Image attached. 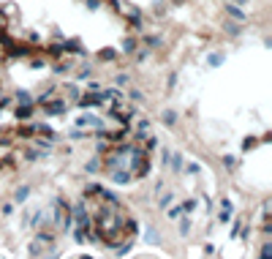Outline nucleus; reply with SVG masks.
Instances as JSON below:
<instances>
[{
    "label": "nucleus",
    "instance_id": "5",
    "mask_svg": "<svg viewBox=\"0 0 272 259\" xmlns=\"http://www.w3.org/2000/svg\"><path fill=\"white\" fill-rule=\"evenodd\" d=\"M180 207H182V213H196L199 210V199H193V197H188V199H180Z\"/></svg>",
    "mask_w": 272,
    "mask_h": 259
},
{
    "label": "nucleus",
    "instance_id": "14",
    "mask_svg": "<svg viewBox=\"0 0 272 259\" xmlns=\"http://www.w3.org/2000/svg\"><path fill=\"white\" fill-rule=\"evenodd\" d=\"M226 33L228 36H242V22H228L226 25Z\"/></svg>",
    "mask_w": 272,
    "mask_h": 259
},
{
    "label": "nucleus",
    "instance_id": "10",
    "mask_svg": "<svg viewBox=\"0 0 272 259\" xmlns=\"http://www.w3.org/2000/svg\"><path fill=\"white\" fill-rule=\"evenodd\" d=\"M30 191H33V186H22V188H16V194H14V202H27V197H30Z\"/></svg>",
    "mask_w": 272,
    "mask_h": 259
},
{
    "label": "nucleus",
    "instance_id": "3",
    "mask_svg": "<svg viewBox=\"0 0 272 259\" xmlns=\"http://www.w3.org/2000/svg\"><path fill=\"white\" fill-rule=\"evenodd\" d=\"M177 120H180V115H177L174 109H163V112H161V123H163V126L172 128V126H177Z\"/></svg>",
    "mask_w": 272,
    "mask_h": 259
},
{
    "label": "nucleus",
    "instance_id": "8",
    "mask_svg": "<svg viewBox=\"0 0 272 259\" xmlns=\"http://www.w3.org/2000/svg\"><path fill=\"white\" fill-rule=\"evenodd\" d=\"M221 164H223V169H228V172H231V169H237V164H239V161H237V155L226 153V155H221Z\"/></svg>",
    "mask_w": 272,
    "mask_h": 259
},
{
    "label": "nucleus",
    "instance_id": "6",
    "mask_svg": "<svg viewBox=\"0 0 272 259\" xmlns=\"http://www.w3.org/2000/svg\"><path fill=\"white\" fill-rule=\"evenodd\" d=\"M182 172H185L188 177H196V175H201V164H199V161H185V164H182Z\"/></svg>",
    "mask_w": 272,
    "mask_h": 259
},
{
    "label": "nucleus",
    "instance_id": "16",
    "mask_svg": "<svg viewBox=\"0 0 272 259\" xmlns=\"http://www.w3.org/2000/svg\"><path fill=\"white\" fill-rule=\"evenodd\" d=\"M128 82H131L128 74H114V85H117V88H125Z\"/></svg>",
    "mask_w": 272,
    "mask_h": 259
},
{
    "label": "nucleus",
    "instance_id": "2",
    "mask_svg": "<svg viewBox=\"0 0 272 259\" xmlns=\"http://www.w3.org/2000/svg\"><path fill=\"white\" fill-rule=\"evenodd\" d=\"M136 50H139V36L134 33V36H125V39L120 41V50L117 52H120V55H134Z\"/></svg>",
    "mask_w": 272,
    "mask_h": 259
},
{
    "label": "nucleus",
    "instance_id": "13",
    "mask_svg": "<svg viewBox=\"0 0 272 259\" xmlns=\"http://www.w3.org/2000/svg\"><path fill=\"white\" fill-rule=\"evenodd\" d=\"M128 99L134 101V104H144V101H147V99H144V93H141L139 88H131V90H128Z\"/></svg>",
    "mask_w": 272,
    "mask_h": 259
},
{
    "label": "nucleus",
    "instance_id": "18",
    "mask_svg": "<svg viewBox=\"0 0 272 259\" xmlns=\"http://www.w3.org/2000/svg\"><path fill=\"white\" fill-rule=\"evenodd\" d=\"M177 79H180V77H177V71H172V74H169V79H166V85H169V90H172V88H174V85H177Z\"/></svg>",
    "mask_w": 272,
    "mask_h": 259
},
{
    "label": "nucleus",
    "instance_id": "4",
    "mask_svg": "<svg viewBox=\"0 0 272 259\" xmlns=\"http://www.w3.org/2000/svg\"><path fill=\"white\" fill-rule=\"evenodd\" d=\"M101 169H103V161L98 158V155H92V158L85 164V172H87V175H98Z\"/></svg>",
    "mask_w": 272,
    "mask_h": 259
},
{
    "label": "nucleus",
    "instance_id": "1",
    "mask_svg": "<svg viewBox=\"0 0 272 259\" xmlns=\"http://www.w3.org/2000/svg\"><path fill=\"white\" fill-rule=\"evenodd\" d=\"M109 183H112V186H131V183H134V175H131L128 166H123V169L112 166V169H109Z\"/></svg>",
    "mask_w": 272,
    "mask_h": 259
},
{
    "label": "nucleus",
    "instance_id": "11",
    "mask_svg": "<svg viewBox=\"0 0 272 259\" xmlns=\"http://www.w3.org/2000/svg\"><path fill=\"white\" fill-rule=\"evenodd\" d=\"M231 218H234V207H221V213H218V224H228Z\"/></svg>",
    "mask_w": 272,
    "mask_h": 259
},
{
    "label": "nucleus",
    "instance_id": "9",
    "mask_svg": "<svg viewBox=\"0 0 272 259\" xmlns=\"http://www.w3.org/2000/svg\"><path fill=\"white\" fill-rule=\"evenodd\" d=\"M223 60H226V55H223V52H212V55H207V66H210V68H218Z\"/></svg>",
    "mask_w": 272,
    "mask_h": 259
},
{
    "label": "nucleus",
    "instance_id": "7",
    "mask_svg": "<svg viewBox=\"0 0 272 259\" xmlns=\"http://www.w3.org/2000/svg\"><path fill=\"white\" fill-rule=\"evenodd\" d=\"M117 57H120V52L112 50V47H106V50L98 52V60H103V63H112V60H117Z\"/></svg>",
    "mask_w": 272,
    "mask_h": 259
},
{
    "label": "nucleus",
    "instance_id": "15",
    "mask_svg": "<svg viewBox=\"0 0 272 259\" xmlns=\"http://www.w3.org/2000/svg\"><path fill=\"white\" fill-rule=\"evenodd\" d=\"M166 215H169V218H172V221H177L180 215H182V207H180V202L174 205V207H166Z\"/></svg>",
    "mask_w": 272,
    "mask_h": 259
},
{
    "label": "nucleus",
    "instance_id": "17",
    "mask_svg": "<svg viewBox=\"0 0 272 259\" xmlns=\"http://www.w3.org/2000/svg\"><path fill=\"white\" fill-rule=\"evenodd\" d=\"M14 210H16V205H14V202H5L3 207H0V213H3L5 218H8V215H14Z\"/></svg>",
    "mask_w": 272,
    "mask_h": 259
},
{
    "label": "nucleus",
    "instance_id": "12",
    "mask_svg": "<svg viewBox=\"0 0 272 259\" xmlns=\"http://www.w3.org/2000/svg\"><path fill=\"white\" fill-rule=\"evenodd\" d=\"M144 243H150V246H158V243H161V235H158V229H155V226H150V229H147Z\"/></svg>",
    "mask_w": 272,
    "mask_h": 259
}]
</instances>
